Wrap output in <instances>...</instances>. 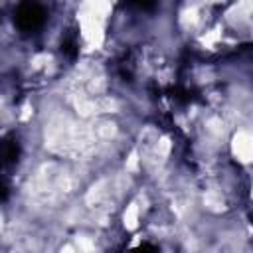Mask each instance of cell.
<instances>
[{"label": "cell", "instance_id": "6da1fadb", "mask_svg": "<svg viewBox=\"0 0 253 253\" xmlns=\"http://www.w3.org/2000/svg\"><path fill=\"white\" fill-rule=\"evenodd\" d=\"M45 22V10L38 0H20L16 12H14V24L20 32L32 34L40 30Z\"/></svg>", "mask_w": 253, "mask_h": 253}, {"label": "cell", "instance_id": "7a4b0ae2", "mask_svg": "<svg viewBox=\"0 0 253 253\" xmlns=\"http://www.w3.org/2000/svg\"><path fill=\"white\" fill-rule=\"evenodd\" d=\"M20 158V142L14 134H8L4 138V164L10 166V164H16Z\"/></svg>", "mask_w": 253, "mask_h": 253}, {"label": "cell", "instance_id": "3957f363", "mask_svg": "<svg viewBox=\"0 0 253 253\" xmlns=\"http://www.w3.org/2000/svg\"><path fill=\"white\" fill-rule=\"evenodd\" d=\"M61 51L67 55V57H75L77 53V42L73 36H67L63 42H61Z\"/></svg>", "mask_w": 253, "mask_h": 253}, {"label": "cell", "instance_id": "277c9868", "mask_svg": "<svg viewBox=\"0 0 253 253\" xmlns=\"http://www.w3.org/2000/svg\"><path fill=\"white\" fill-rule=\"evenodd\" d=\"M128 6H132V8H138V10H148V8H152L158 0H125Z\"/></svg>", "mask_w": 253, "mask_h": 253}]
</instances>
